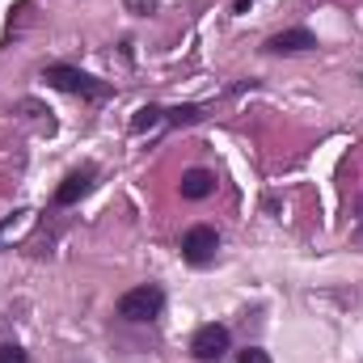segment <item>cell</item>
Wrapping results in <instances>:
<instances>
[{"mask_svg": "<svg viewBox=\"0 0 363 363\" xmlns=\"http://www.w3.org/2000/svg\"><path fill=\"white\" fill-rule=\"evenodd\" d=\"M43 81H47L51 89L72 93V97H85V101H101V97L114 93L110 81H97V77L81 72V68H72V64H47V68H43Z\"/></svg>", "mask_w": 363, "mask_h": 363, "instance_id": "1", "label": "cell"}, {"mask_svg": "<svg viewBox=\"0 0 363 363\" xmlns=\"http://www.w3.org/2000/svg\"><path fill=\"white\" fill-rule=\"evenodd\" d=\"M165 313V291L157 287V283H140V287H131V291H123L118 296V317L123 321H157Z\"/></svg>", "mask_w": 363, "mask_h": 363, "instance_id": "2", "label": "cell"}, {"mask_svg": "<svg viewBox=\"0 0 363 363\" xmlns=\"http://www.w3.org/2000/svg\"><path fill=\"white\" fill-rule=\"evenodd\" d=\"M216 250H220V233L211 224H194V228L182 233V258L190 267H207L216 258Z\"/></svg>", "mask_w": 363, "mask_h": 363, "instance_id": "3", "label": "cell"}, {"mask_svg": "<svg viewBox=\"0 0 363 363\" xmlns=\"http://www.w3.org/2000/svg\"><path fill=\"white\" fill-rule=\"evenodd\" d=\"M228 342H233L228 325L207 321V325H199V330H194V338H190V355H194V359H203V363H216L224 351H228Z\"/></svg>", "mask_w": 363, "mask_h": 363, "instance_id": "4", "label": "cell"}, {"mask_svg": "<svg viewBox=\"0 0 363 363\" xmlns=\"http://www.w3.org/2000/svg\"><path fill=\"white\" fill-rule=\"evenodd\" d=\"M93 178H97V169L93 165H81V169H72L68 178L55 186V207H72V203H81L85 194L93 190Z\"/></svg>", "mask_w": 363, "mask_h": 363, "instance_id": "5", "label": "cell"}, {"mask_svg": "<svg viewBox=\"0 0 363 363\" xmlns=\"http://www.w3.org/2000/svg\"><path fill=\"white\" fill-rule=\"evenodd\" d=\"M308 47H317V38H313V30H304V26L267 38V51H274V55H296V51H308Z\"/></svg>", "mask_w": 363, "mask_h": 363, "instance_id": "6", "label": "cell"}, {"mask_svg": "<svg viewBox=\"0 0 363 363\" xmlns=\"http://www.w3.org/2000/svg\"><path fill=\"white\" fill-rule=\"evenodd\" d=\"M211 190H216V174H211V169H186V174H182V199H194V203H199V199H207Z\"/></svg>", "mask_w": 363, "mask_h": 363, "instance_id": "7", "label": "cell"}, {"mask_svg": "<svg viewBox=\"0 0 363 363\" xmlns=\"http://www.w3.org/2000/svg\"><path fill=\"white\" fill-rule=\"evenodd\" d=\"M161 123H165V110H161V106H140L135 118H131V131L140 135V131H152V127H161Z\"/></svg>", "mask_w": 363, "mask_h": 363, "instance_id": "8", "label": "cell"}, {"mask_svg": "<svg viewBox=\"0 0 363 363\" xmlns=\"http://www.w3.org/2000/svg\"><path fill=\"white\" fill-rule=\"evenodd\" d=\"M199 118H203L199 106H174V110H165V123H169V127H190V123H199Z\"/></svg>", "mask_w": 363, "mask_h": 363, "instance_id": "9", "label": "cell"}, {"mask_svg": "<svg viewBox=\"0 0 363 363\" xmlns=\"http://www.w3.org/2000/svg\"><path fill=\"white\" fill-rule=\"evenodd\" d=\"M0 363H30V355L17 342H0Z\"/></svg>", "mask_w": 363, "mask_h": 363, "instance_id": "10", "label": "cell"}, {"mask_svg": "<svg viewBox=\"0 0 363 363\" xmlns=\"http://www.w3.org/2000/svg\"><path fill=\"white\" fill-rule=\"evenodd\" d=\"M127 9H131L135 17H148V13L157 9V0H127Z\"/></svg>", "mask_w": 363, "mask_h": 363, "instance_id": "11", "label": "cell"}, {"mask_svg": "<svg viewBox=\"0 0 363 363\" xmlns=\"http://www.w3.org/2000/svg\"><path fill=\"white\" fill-rule=\"evenodd\" d=\"M241 363H271V355L262 347H250V351H241Z\"/></svg>", "mask_w": 363, "mask_h": 363, "instance_id": "12", "label": "cell"}, {"mask_svg": "<svg viewBox=\"0 0 363 363\" xmlns=\"http://www.w3.org/2000/svg\"><path fill=\"white\" fill-rule=\"evenodd\" d=\"M250 4H254V0H237V13H250Z\"/></svg>", "mask_w": 363, "mask_h": 363, "instance_id": "13", "label": "cell"}]
</instances>
